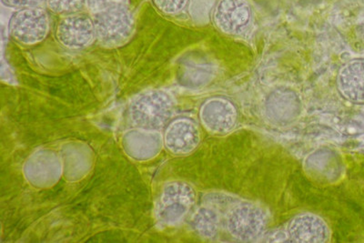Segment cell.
I'll use <instances>...</instances> for the list:
<instances>
[{
    "instance_id": "cell-1",
    "label": "cell",
    "mask_w": 364,
    "mask_h": 243,
    "mask_svg": "<svg viewBox=\"0 0 364 243\" xmlns=\"http://www.w3.org/2000/svg\"><path fill=\"white\" fill-rule=\"evenodd\" d=\"M96 38L102 43L117 46L132 37L135 19L126 5L115 6L94 15Z\"/></svg>"
},
{
    "instance_id": "cell-2",
    "label": "cell",
    "mask_w": 364,
    "mask_h": 243,
    "mask_svg": "<svg viewBox=\"0 0 364 243\" xmlns=\"http://www.w3.org/2000/svg\"><path fill=\"white\" fill-rule=\"evenodd\" d=\"M50 23L47 11L41 6L18 9L9 21V33L22 44H37L47 37Z\"/></svg>"
},
{
    "instance_id": "cell-3",
    "label": "cell",
    "mask_w": 364,
    "mask_h": 243,
    "mask_svg": "<svg viewBox=\"0 0 364 243\" xmlns=\"http://www.w3.org/2000/svg\"><path fill=\"white\" fill-rule=\"evenodd\" d=\"M252 6L249 0H219L214 8L213 23L228 35L245 33L252 24Z\"/></svg>"
},
{
    "instance_id": "cell-4",
    "label": "cell",
    "mask_w": 364,
    "mask_h": 243,
    "mask_svg": "<svg viewBox=\"0 0 364 243\" xmlns=\"http://www.w3.org/2000/svg\"><path fill=\"white\" fill-rule=\"evenodd\" d=\"M56 37L65 47H86L96 38L93 18L83 13L65 16L58 22Z\"/></svg>"
},
{
    "instance_id": "cell-5",
    "label": "cell",
    "mask_w": 364,
    "mask_h": 243,
    "mask_svg": "<svg viewBox=\"0 0 364 243\" xmlns=\"http://www.w3.org/2000/svg\"><path fill=\"white\" fill-rule=\"evenodd\" d=\"M266 225L265 215L258 207L240 204L230 210L227 218L228 229L233 237L249 241L259 235Z\"/></svg>"
},
{
    "instance_id": "cell-6",
    "label": "cell",
    "mask_w": 364,
    "mask_h": 243,
    "mask_svg": "<svg viewBox=\"0 0 364 243\" xmlns=\"http://www.w3.org/2000/svg\"><path fill=\"white\" fill-rule=\"evenodd\" d=\"M203 117L205 124L211 131L225 134L235 127L238 121V112L229 99L213 98L205 103Z\"/></svg>"
},
{
    "instance_id": "cell-7",
    "label": "cell",
    "mask_w": 364,
    "mask_h": 243,
    "mask_svg": "<svg viewBox=\"0 0 364 243\" xmlns=\"http://www.w3.org/2000/svg\"><path fill=\"white\" fill-rule=\"evenodd\" d=\"M337 87L348 102L364 104V58H354L341 68Z\"/></svg>"
},
{
    "instance_id": "cell-8",
    "label": "cell",
    "mask_w": 364,
    "mask_h": 243,
    "mask_svg": "<svg viewBox=\"0 0 364 243\" xmlns=\"http://www.w3.org/2000/svg\"><path fill=\"white\" fill-rule=\"evenodd\" d=\"M289 233L296 242H326L330 234L324 220L308 213L291 220Z\"/></svg>"
},
{
    "instance_id": "cell-9",
    "label": "cell",
    "mask_w": 364,
    "mask_h": 243,
    "mask_svg": "<svg viewBox=\"0 0 364 243\" xmlns=\"http://www.w3.org/2000/svg\"><path fill=\"white\" fill-rule=\"evenodd\" d=\"M46 6L54 14L68 16L80 13L86 0H45Z\"/></svg>"
},
{
    "instance_id": "cell-10",
    "label": "cell",
    "mask_w": 364,
    "mask_h": 243,
    "mask_svg": "<svg viewBox=\"0 0 364 243\" xmlns=\"http://www.w3.org/2000/svg\"><path fill=\"white\" fill-rule=\"evenodd\" d=\"M158 11L166 16H176L183 12L191 0H151Z\"/></svg>"
},
{
    "instance_id": "cell-11",
    "label": "cell",
    "mask_w": 364,
    "mask_h": 243,
    "mask_svg": "<svg viewBox=\"0 0 364 243\" xmlns=\"http://www.w3.org/2000/svg\"><path fill=\"white\" fill-rule=\"evenodd\" d=\"M86 5L95 15L115 6L126 5V0H86Z\"/></svg>"
},
{
    "instance_id": "cell-12",
    "label": "cell",
    "mask_w": 364,
    "mask_h": 243,
    "mask_svg": "<svg viewBox=\"0 0 364 243\" xmlns=\"http://www.w3.org/2000/svg\"><path fill=\"white\" fill-rule=\"evenodd\" d=\"M0 1L8 8L18 9V11L22 9L40 6L42 3H45V0H0Z\"/></svg>"
}]
</instances>
